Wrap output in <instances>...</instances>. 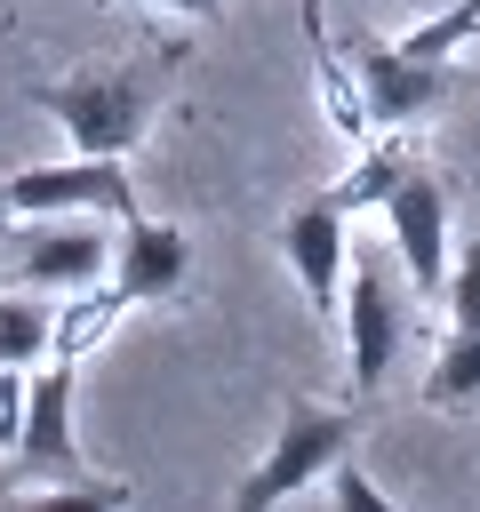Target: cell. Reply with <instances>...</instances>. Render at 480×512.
<instances>
[{
    "label": "cell",
    "instance_id": "1",
    "mask_svg": "<svg viewBox=\"0 0 480 512\" xmlns=\"http://www.w3.org/2000/svg\"><path fill=\"white\" fill-rule=\"evenodd\" d=\"M32 104L72 136V152H104V160H128L152 128V104H160V80L152 72H128V64H88V72H64V80H40Z\"/></svg>",
    "mask_w": 480,
    "mask_h": 512
},
{
    "label": "cell",
    "instance_id": "2",
    "mask_svg": "<svg viewBox=\"0 0 480 512\" xmlns=\"http://www.w3.org/2000/svg\"><path fill=\"white\" fill-rule=\"evenodd\" d=\"M16 456H24V480H64L96 504H120V488L80 480V376H72L64 352H48V368H32V408H24Z\"/></svg>",
    "mask_w": 480,
    "mask_h": 512
},
{
    "label": "cell",
    "instance_id": "3",
    "mask_svg": "<svg viewBox=\"0 0 480 512\" xmlns=\"http://www.w3.org/2000/svg\"><path fill=\"white\" fill-rule=\"evenodd\" d=\"M344 448H352V416H344V408H328V400H288L264 464L232 488V504H280V496H296V488H320V472H328Z\"/></svg>",
    "mask_w": 480,
    "mask_h": 512
},
{
    "label": "cell",
    "instance_id": "4",
    "mask_svg": "<svg viewBox=\"0 0 480 512\" xmlns=\"http://www.w3.org/2000/svg\"><path fill=\"white\" fill-rule=\"evenodd\" d=\"M8 208L16 216H72V208H112V216H136V192H128V168L104 160V152H72V160H32L8 176Z\"/></svg>",
    "mask_w": 480,
    "mask_h": 512
},
{
    "label": "cell",
    "instance_id": "5",
    "mask_svg": "<svg viewBox=\"0 0 480 512\" xmlns=\"http://www.w3.org/2000/svg\"><path fill=\"white\" fill-rule=\"evenodd\" d=\"M384 232L400 248V272L416 296H440L448 288V176L432 168H408L392 192H384Z\"/></svg>",
    "mask_w": 480,
    "mask_h": 512
},
{
    "label": "cell",
    "instance_id": "6",
    "mask_svg": "<svg viewBox=\"0 0 480 512\" xmlns=\"http://www.w3.org/2000/svg\"><path fill=\"white\" fill-rule=\"evenodd\" d=\"M352 80H360V104H368V120H384V128H408V120H424V112L448 96V72H440V56H416L408 40H360V56H352Z\"/></svg>",
    "mask_w": 480,
    "mask_h": 512
},
{
    "label": "cell",
    "instance_id": "7",
    "mask_svg": "<svg viewBox=\"0 0 480 512\" xmlns=\"http://www.w3.org/2000/svg\"><path fill=\"white\" fill-rule=\"evenodd\" d=\"M16 280L24 288H64V296L104 288L112 280V240L96 224H80V208L40 216V232H24V248H16Z\"/></svg>",
    "mask_w": 480,
    "mask_h": 512
},
{
    "label": "cell",
    "instance_id": "8",
    "mask_svg": "<svg viewBox=\"0 0 480 512\" xmlns=\"http://www.w3.org/2000/svg\"><path fill=\"white\" fill-rule=\"evenodd\" d=\"M280 248H288V272H296L304 304L328 312V304L344 296V272H352V232H344L336 192H328V200H304V208L280 224Z\"/></svg>",
    "mask_w": 480,
    "mask_h": 512
},
{
    "label": "cell",
    "instance_id": "9",
    "mask_svg": "<svg viewBox=\"0 0 480 512\" xmlns=\"http://www.w3.org/2000/svg\"><path fill=\"white\" fill-rule=\"evenodd\" d=\"M192 272V240L184 224H160V216H120V240H112V288L128 304H160L176 296Z\"/></svg>",
    "mask_w": 480,
    "mask_h": 512
},
{
    "label": "cell",
    "instance_id": "10",
    "mask_svg": "<svg viewBox=\"0 0 480 512\" xmlns=\"http://www.w3.org/2000/svg\"><path fill=\"white\" fill-rule=\"evenodd\" d=\"M344 352H352V384L376 392L392 352H400V296L384 288V264L344 272Z\"/></svg>",
    "mask_w": 480,
    "mask_h": 512
},
{
    "label": "cell",
    "instance_id": "11",
    "mask_svg": "<svg viewBox=\"0 0 480 512\" xmlns=\"http://www.w3.org/2000/svg\"><path fill=\"white\" fill-rule=\"evenodd\" d=\"M424 408H480V328H448V344L432 352V376H424Z\"/></svg>",
    "mask_w": 480,
    "mask_h": 512
},
{
    "label": "cell",
    "instance_id": "12",
    "mask_svg": "<svg viewBox=\"0 0 480 512\" xmlns=\"http://www.w3.org/2000/svg\"><path fill=\"white\" fill-rule=\"evenodd\" d=\"M48 352H56V320H48L32 296H0V360L40 368Z\"/></svg>",
    "mask_w": 480,
    "mask_h": 512
},
{
    "label": "cell",
    "instance_id": "13",
    "mask_svg": "<svg viewBox=\"0 0 480 512\" xmlns=\"http://www.w3.org/2000/svg\"><path fill=\"white\" fill-rule=\"evenodd\" d=\"M400 176H408V152H400V144H376V152H360V168L336 184V208H344V216H352V208H384V192H392Z\"/></svg>",
    "mask_w": 480,
    "mask_h": 512
},
{
    "label": "cell",
    "instance_id": "14",
    "mask_svg": "<svg viewBox=\"0 0 480 512\" xmlns=\"http://www.w3.org/2000/svg\"><path fill=\"white\" fill-rule=\"evenodd\" d=\"M120 304H128L120 288H104V296H96V288H80V304H72V312H64V328H56V352H64V360H80V352L112 328V312H120Z\"/></svg>",
    "mask_w": 480,
    "mask_h": 512
},
{
    "label": "cell",
    "instance_id": "15",
    "mask_svg": "<svg viewBox=\"0 0 480 512\" xmlns=\"http://www.w3.org/2000/svg\"><path fill=\"white\" fill-rule=\"evenodd\" d=\"M320 496H328V504H344V512H384V488H376V480L352 464V448H344V456L320 472Z\"/></svg>",
    "mask_w": 480,
    "mask_h": 512
},
{
    "label": "cell",
    "instance_id": "16",
    "mask_svg": "<svg viewBox=\"0 0 480 512\" xmlns=\"http://www.w3.org/2000/svg\"><path fill=\"white\" fill-rule=\"evenodd\" d=\"M448 328H480V240L456 248V272H448Z\"/></svg>",
    "mask_w": 480,
    "mask_h": 512
},
{
    "label": "cell",
    "instance_id": "17",
    "mask_svg": "<svg viewBox=\"0 0 480 512\" xmlns=\"http://www.w3.org/2000/svg\"><path fill=\"white\" fill-rule=\"evenodd\" d=\"M24 408H32V368L0 360V448H16V440H24Z\"/></svg>",
    "mask_w": 480,
    "mask_h": 512
},
{
    "label": "cell",
    "instance_id": "18",
    "mask_svg": "<svg viewBox=\"0 0 480 512\" xmlns=\"http://www.w3.org/2000/svg\"><path fill=\"white\" fill-rule=\"evenodd\" d=\"M144 8H168V16H216L224 0H144Z\"/></svg>",
    "mask_w": 480,
    "mask_h": 512
},
{
    "label": "cell",
    "instance_id": "19",
    "mask_svg": "<svg viewBox=\"0 0 480 512\" xmlns=\"http://www.w3.org/2000/svg\"><path fill=\"white\" fill-rule=\"evenodd\" d=\"M8 216H16V208H8V184H0V224H8Z\"/></svg>",
    "mask_w": 480,
    "mask_h": 512
},
{
    "label": "cell",
    "instance_id": "20",
    "mask_svg": "<svg viewBox=\"0 0 480 512\" xmlns=\"http://www.w3.org/2000/svg\"><path fill=\"white\" fill-rule=\"evenodd\" d=\"M0 32H8V8H0Z\"/></svg>",
    "mask_w": 480,
    "mask_h": 512
}]
</instances>
